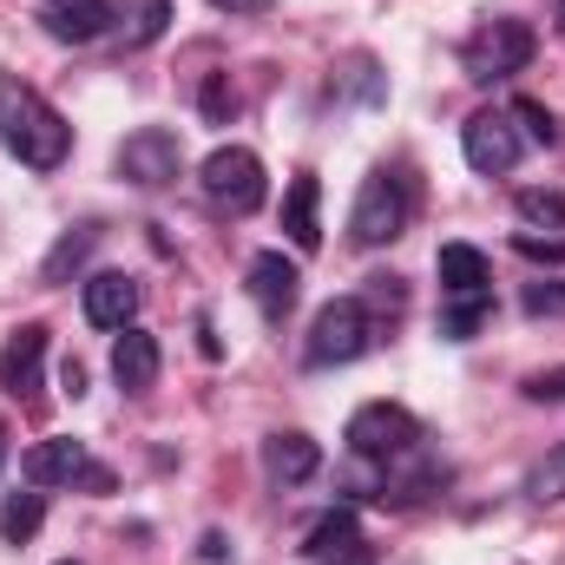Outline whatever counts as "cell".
I'll list each match as a JSON object with an SVG mask.
<instances>
[{"instance_id":"cell-25","label":"cell","mask_w":565,"mask_h":565,"mask_svg":"<svg viewBox=\"0 0 565 565\" xmlns=\"http://www.w3.org/2000/svg\"><path fill=\"white\" fill-rule=\"evenodd\" d=\"M513 126H520V139H533V145H553V139H559L553 113H546V106H533V99H513Z\"/></svg>"},{"instance_id":"cell-24","label":"cell","mask_w":565,"mask_h":565,"mask_svg":"<svg viewBox=\"0 0 565 565\" xmlns=\"http://www.w3.org/2000/svg\"><path fill=\"white\" fill-rule=\"evenodd\" d=\"M198 106H204L211 126H231V119H237V86H231V73H211L204 93H198Z\"/></svg>"},{"instance_id":"cell-12","label":"cell","mask_w":565,"mask_h":565,"mask_svg":"<svg viewBox=\"0 0 565 565\" xmlns=\"http://www.w3.org/2000/svg\"><path fill=\"white\" fill-rule=\"evenodd\" d=\"M113 20H119L113 0H46V7H40V26H46V40H60V46H86V40H99Z\"/></svg>"},{"instance_id":"cell-26","label":"cell","mask_w":565,"mask_h":565,"mask_svg":"<svg viewBox=\"0 0 565 565\" xmlns=\"http://www.w3.org/2000/svg\"><path fill=\"white\" fill-rule=\"evenodd\" d=\"M520 217L526 224H559L565 231V191H520Z\"/></svg>"},{"instance_id":"cell-17","label":"cell","mask_w":565,"mask_h":565,"mask_svg":"<svg viewBox=\"0 0 565 565\" xmlns=\"http://www.w3.org/2000/svg\"><path fill=\"white\" fill-rule=\"evenodd\" d=\"M316 198H322L316 171H296V178H289V191H282V231H289V244H296V250H316V244H322Z\"/></svg>"},{"instance_id":"cell-3","label":"cell","mask_w":565,"mask_h":565,"mask_svg":"<svg viewBox=\"0 0 565 565\" xmlns=\"http://www.w3.org/2000/svg\"><path fill=\"white\" fill-rule=\"evenodd\" d=\"M540 53V33L526 26V20H480L473 33H467V46H460V66H467V79H480V86H493V79H513L526 60Z\"/></svg>"},{"instance_id":"cell-1","label":"cell","mask_w":565,"mask_h":565,"mask_svg":"<svg viewBox=\"0 0 565 565\" xmlns=\"http://www.w3.org/2000/svg\"><path fill=\"white\" fill-rule=\"evenodd\" d=\"M0 145H7L20 164H33V171H60L66 151H73V126H66L33 86L0 79Z\"/></svg>"},{"instance_id":"cell-8","label":"cell","mask_w":565,"mask_h":565,"mask_svg":"<svg viewBox=\"0 0 565 565\" xmlns=\"http://www.w3.org/2000/svg\"><path fill=\"white\" fill-rule=\"evenodd\" d=\"M119 178L126 184H139V191H164L178 171H184V139L178 132H164V126H139L132 139L119 145Z\"/></svg>"},{"instance_id":"cell-13","label":"cell","mask_w":565,"mask_h":565,"mask_svg":"<svg viewBox=\"0 0 565 565\" xmlns=\"http://www.w3.org/2000/svg\"><path fill=\"white\" fill-rule=\"evenodd\" d=\"M79 302H86V322L93 329H132V316H139V277L99 270V277H86Z\"/></svg>"},{"instance_id":"cell-21","label":"cell","mask_w":565,"mask_h":565,"mask_svg":"<svg viewBox=\"0 0 565 565\" xmlns=\"http://www.w3.org/2000/svg\"><path fill=\"white\" fill-rule=\"evenodd\" d=\"M487 316H493V289L487 296H440V335L447 342H467Z\"/></svg>"},{"instance_id":"cell-28","label":"cell","mask_w":565,"mask_h":565,"mask_svg":"<svg viewBox=\"0 0 565 565\" xmlns=\"http://www.w3.org/2000/svg\"><path fill=\"white\" fill-rule=\"evenodd\" d=\"M526 395H533V402H565V369H540V375H526Z\"/></svg>"},{"instance_id":"cell-30","label":"cell","mask_w":565,"mask_h":565,"mask_svg":"<svg viewBox=\"0 0 565 565\" xmlns=\"http://www.w3.org/2000/svg\"><path fill=\"white\" fill-rule=\"evenodd\" d=\"M211 7H217V13H270L277 0H211Z\"/></svg>"},{"instance_id":"cell-5","label":"cell","mask_w":565,"mask_h":565,"mask_svg":"<svg viewBox=\"0 0 565 565\" xmlns=\"http://www.w3.org/2000/svg\"><path fill=\"white\" fill-rule=\"evenodd\" d=\"M408 231V184L395 171H369L362 191H355V211H349V244L355 250H382Z\"/></svg>"},{"instance_id":"cell-6","label":"cell","mask_w":565,"mask_h":565,"mask_svg":"<svg viewBox=\"0 0 565 565\" xmlns=\"http://www.w3.org/2000/svg\"><path fill=\"white\" fill-rule=\"evenodd\" d=\"M26 480L33 487H86V493H113V473L86 454V440H73V434H53V440H40V447H26Z\"/></svg>"},{"instance_id":"cell-4","label":"cell","mask_w":565,"mask_h":565,"mask_svg":"<svg viewBox=\"0 0 565 565\" xmlns=\"http://www.w3.org/2000/svg\"><path fill=\"white\" fill-rule=\"evenodd\" d=\"M198 184H204V198H211L217 211H231V217H250V211L270 198L264 158H257L250 145H217V151L198 164Z\"/></svg>"},{"instance_id":"cell-14","label":"cell","mask_w":565,"mask_h":565,"mask_svg":"<svg viewBox=\"0 0 565 565\" xmlns=\"http://www.w3.org/2000/svg\"><path fill=\"white\" fill-rule=\"evenodd\" d=\"M158 335L151 329H119V342H113V382L126 388V395H145V388H158Z\"/></svg>"},{"instance_id":"cell-9","label":"cell","mask_w":565,"mask_h":565,"mask_svg":"<svg viewBox=\"0 0 565 565\" xmlns=\"http://www.w3.org/2000/svg\"><path fill=\"white\" fill-rule=\"evenodd\" d=\"M460 151H467V164L480 171V178H507L513 164H520V126H513V113H473L467 126H460Z\"/></svg>"},{"instance_id":"cell-33","label":"cell","mask_w":565,"mask_h":565,"mask_svg":"<svg viewBox=\"0 0 565 565\" xmlns=\"http://www.w3.org/2000/svg\"><path fill=\"white\" fill-rule=\"evenodd\" d=\"M559 20H565V0H559Z\"/></svg>"},{"instance_id":"cell-19","label":"cell","mask_w":565,"mask_h":565,"mask_svg":"<svg viewBox=\"0 0 565 565\" xmlns=\"http://www.w3.org/2000/svg\"><path fill=\"white\" fill-rule=\"evenodd\" d=\"M93 244H99V231H93V224L60 231V244H53V250H46V264H40V282H66L86 257H93Z\"/></svg>"},{"instance_id":"cell-20","label":"cell","mask_w":565,"mask_h":565,"mask_svg":"<svg viewBox=\"0 0 565 565\" xmlns=\"http://www.w3.org/2000/svg\"><path fill=\"white\" fill-rule=\"evenodd\" d=\"M164 26H171V0H126V7H119V40H126V46L164 40Z\"/></svg>"},{"instance_id":"cell-29","label":"cell","mask_w":565,"mask_h":565,"mask_svg":"<svg viewBox=\"0 0 565 565\" xmlns=\"http://www.w3.org/2000/svg\"><path fill=\"white\" fill-rule=\"evenodd\" d=\"M60 388L79 402V395H86V369H79V362H66V369H60Z\"/></svg>"},{"instance_id":"cell-10","label":"cell","mask_w":565,"mask_h":565,"mask_svg":"<svg viewBox=\"0 0 565 565\" xmlns=\"http://www.w3.org/2000/svg\"><path fill=\"white\" fill-rule=\"evenodd\" d=\"M40 369H46V322H20V329L0 342V388H7L13 402H33Z\"/></svg>"},{"instance_id":"cell-16","label":"cell","mask_w":565,"mask_h":565,"mask_svg":"<svg viewBox=\"0 0 565 565\" xmlns=\"http://www.w3.org/2000/svg\"><path fill=\"white\" fill-rule=\"evenodd\" d=\"M316 467H322V447H316L309 434L289 427V434H270V440H264V473H270L277 487H302Z\"/></svg>"},{"instance_id":"cell-32","label":"cell","mask_w":565,"mask_h":565,"mask_svg":"<svg viewBox=\"0 0 565 565\" xmlns=\"http://www.w3.org/2000/svg\"><path fill=\"white\" fill-rule=\"evenodd\" d=\"M0 454H7V427H0Z\"/></svg>"},{"instance_id":"cell-22","label":"cell","mask_w":565,"mask_h":565,"mask_svg":"<svg viewBox=\"0 0 565 565\" xmlns=\"http://www.w3.org/2000/svg\"><path fill=\"white\" fill-rule=\"evenodd\" d=\"M40 520H46V500H40V493H7V507H0V540H7V546H26V540L40 533Z\"/></svg>"},{"instance_id":"cell-15","label":"cell","mask_w":565,"mask_h":565,"mask_svg":"<svg viewBox=\"0 0 565 565\" xmlns=\"http://www.w3.org/2000/svg\"><path fill=\"white\" fill-rule=\"evenodd\" d=\"M434 277H440V296H487L493 289V264L473 244H440Z\"/></svg>"},{"instance_id":"cell-11","label":"cell","mask_w":565,"mask_h":565,"mask_svg":"<svg viewBox=\"0 0 565 565\" xmlns=\"http://www.w3.org/2000/svg\"><path fill=\"white\" fill-rule=\"evenodd\" d=\"M244 289H250V302H257L270 322H282V316L296 309V296H302V270H296L282 250H257L250 270H244Z\"/></svg>"},{"instance_id":"cell-23","label":"cell","mask_w":565,"mask_h":565,"mask_svg":"<svg viewBox=\"0 0 565 565\" xmlns=\"http://www.w3.org/2000/svg\"><path fill=\"white\" fill-rule=\"evenodd\" d=\"M526 500H540V507H553V500H565V447H553L533 473H526Z\"/></svg>"},{"instance_id":"cell-18","label":"cell","mask_w":565,"mask_h":565,"mask_svg":"<svg viewBox=\"0 0 565 565\" xmlns=\"http://www.w3.org/2000/svg\"><path fill=\"white\" fill-rule=\"evenodd\" d=\"M349 546H362V526H355V507H335V513H322L309 533H302V559L322 565L335 559V553H349Z\"/></svg>"},{"instance_id":"cell-7","label":"cell","mask_w":565,"mask_h":565,"mask_svg":"<svg viewBox=\"0 0 565 565\" xmlns=\"http://www.w3.org/2000/svg\"><path fill=\"white\" fill-rule=\"evenodd\" d=\"M415 440H422V422L402 402H362L349 415V447L362 460H402V454H415Z\"/></svg>"},{"instance_id":"cell-31","label":"cell","mask_w":565,"mask_h":565,"mask_svg":"<svg viewBox=\"0 0 565 565\" xmlns=\"http://www.w3.org/2000/svg\"><path fill=\"white\" fill-rule=\"evenodd\" d=\"M322 565H375V553L369 546H349V553H335V559H322Z\"/></svg>"},{"instance_id":"cell-34","label":"cell","mask_w":565,"mask_h":565,"mask_svg":"<svg viewBox=\"0 0 565 565\" xmlns=\"http://www.w3.org/2000/svg\"><path fill=\"white\" fill-rule=\"evenodd\" d=\"M60 565H73V559H60Z\"/></svg>"},{"instance_id":"cell-27","label":"cell","mask_w":565,"mask_h":565,"mask_svg":"<svg viewBox=\"0 0 565 565\" xmlns=\"http://www.w3.org/2000/svg\"><path fill=\"white\" fill-rule=\"evenodd\" d=\"M513 250H520V257H533V264H565V237H533V231H520V237H513Z\"/></svg>"},{"instance_id":"cell-2","label":"cell","mask_w":565,"mask_h":565,"mask_svg":"<svg viewBox=\"0 0 565 565\" xmlns=\"http://www.w3.org/2000/svg\"><path fill=\"white\" fill-rule=\"evenodd\" d=\"M369 342H375L369 302H362V296H335V302L316 309L309 342H302V362H309V369H349V362L369 355Z\"/></svg>"}]
</instances>
